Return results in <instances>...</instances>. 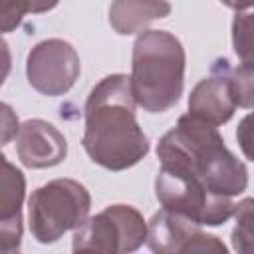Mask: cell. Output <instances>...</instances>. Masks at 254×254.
<instances>
[{"label": "cell", "instance_id": "cell-11", "mask_svg": "<svg viewBox=\"0 0 254 254\" xmlns=\"http://www.w3.org/2000/svg\"><path fill=\"white\" fill-rule=\"evenodd\" d=\"M169 14L171 4L167 0H113L109 6V24L117 34L131 36Z\"/></svg>", "mask_w": 254, "mask_h": 254}, {"label": "cell", "instance_id": "cell-10", "mask_svg": "<svg viewBox=\"0 0 254 254\" xmlns=\"http://www.w3.org/2000/svg\"><path fill=\"white\" fill-rule=\"evenodd\" d=\"M16 153L28 169H48L60 165L67 155L64 133L44 119H28L16 135Z\"/></svg>", "mask_w": 254, "mask_h": 254}, {"label": "cell", "instance_id": "cell-4", "mask_svg": "<svg viewBox=\"0 0 254 254\" xmlns=\"http://www.w3.org/2000/svg\"><path fill=\"white\" fill-rule=\"evenodd\" d=\"M89 190L73 179H54L38 187L28 200L30 232L42 244L60 240L75 230L89 214Z\"/></svg>", "mask_w": 254, "mask_h": 254}, {"label": "cell", "instance_id": "cell-15", "mask_svg": "<svg viewBox=\"0 0 254 254\" xmlns=\"http://www.w3.org/2000/svg\"><path fill=\"white\" fill-rule=\"evenodd\" d=\"M26 14H30L28 0H0V36L14 32Z\"/></svg>", "mask_w": 254, "mask_h": 254}, {"label": "cell", "instance_id": "cell-1", "mask_svg": "<svg viewBox=\"0 0 254 254\" xmlns=\"http://www.w3.org/2000/svg\"><path fill=\"white\" fill-rule=\"evenodd\" d=\"M135 107L125 73H111L89 91L81 143L95 165L107 171H125L149 153V139L139 127Z\"/></svg>", "mask_w": 254, "mask_h": 254}, {"label": "cell", "instance_id": "cell-20", "mask_svg": "<svg viewBox=\"0 0 254 254\" xmlns=\"http://www.w3.org/2000/svg\"><path fill=\"white\" fill-rule=\"evenodd\" d=\"M60 0H28V10L30 14H42V12H50L58 6Z\"/></svg>", "mask_w": 254, "mask_h": 254}, {"label": "cell", "instance_id": "cell-16", "mask_svg": "<svg viewBox=\"0 0 254 254\" xmlns=\"http://www.w3.org/2000/svg\"><path fill=\"white\" fill-rule=\"evenodd\" d=\"M232 77L238 91V107L250 109L252 107V77H254V65L252 62H242L238 67H232Z\"/></svg>", "mask_w": 254, "mask_h": 254}, {"label": "cell", "instance_id": "cell-2", "mask_svg": "<svg viewBox=\"0 0 254 254\" xmlns=\"http://www.w3.org/2000/svg\"><path fill=\"white\" fill-rule=\"evenodd\" d=\"M157 157L161 165L177 167L216 194L236 196L248 187L246 165L224 145L216 125L187 113L167 131L159 145Z\"/></svg>", "mask_w": 254, "mask_h": 254}, {"label": "cell", "instance_id": "cell-19", "mask_svg": "<svg viewBox=\"0 0 254 254\" xmlns=\"http://www.w3.org/2000/svg\"><path fill=\"white\" fill-rule=\"evenodd\" d=\"M10 67H12V54H10L8 42L0 36V87L6 81V77L10 73Z\"/></svg>", "mask_w": 254, "mask_h": 254}, {"label": "cell", "instance_id": "cell-9", "mask_svg": "<svg viewBox=\"0 0 254 254\" xmlns=\"http://www.w3.org/2000/svg\"><path fill=\"white\" fill-rule=\"evenodd\" d=\"M238 107V91L228 60H216L210 75L200 79L189 95V113L212 123H226Z\"/></svg>", "mask_w": 254, "mask_h": 254}, {"label": "cell", "instance_id": "cell-5", "mask_svg": "<svg viewBox=\"0 0 254 254\" xmlns=\"http://www.w3.org/2000/svg\"><path fill=\"white\" fill-rule=\"evenodd\" d=\"M155 194L163 208L177 212L200 226H220L234 214L232 196L216 194L192 175L161 165L155 179Z\"/></svg>", "mask_w": 254, "mask_h": 254}, {"label": "cell", "instance_id": "cell-7", "mask_svg": "<svg viewBox=\"0 0 254 254\" xmlns=\"http://www.w3.org/2000/svg\"><path fill=\"white\" fill-rule=\"evenodd\" d=\"M81 64L75 48L60 38L36 44L26 58V75L30 85L48 97L67 93L79 77Z\"/></svg>", "mask_w": 254, "mask_h": 254}, {"label": "cell", "instance_id": "cell-22", "mask_svg": "<svg viewBox=\"0 0 254 254\" xmlns=\"http://www.w3.org/2000/svg\"><path fill=\"white\" fill-rule=\"evenodd\" d=\"M220 2H222L224 6L236 10V12H246V10H250L252 4H254V0H220Z\"/></svg>", "mask_w": 254, "mask_h": 254}, {"label": "cell", "instance_id": "cell-17", "mask_svg": "<svg viewBox=\"0 0 254 254\" xmlns=\"http://www.w3.org/2000/svg\"><path fill=\"white\" fill-rule=\"evenodd\" d=\"M22 218L0 222V252H18L22 246Z\"/></svg>", "mask_w": 254, "mask_h": 254}, {"label": "cell", "instance_id": "cell-6", "mask_svg": "<svg viewBox=\"0 0 254 254\" xmlns=\"http://www.w3.org/2000/svg\"><path fill=\"white\" fill-rule=\"evenodd\" d=\"M147 240L143 214L129 204H111L85 218L73 234V252H135Z\"/></svg>", "mask_w": 254, "mask_h": 254}, {"label": "cell", "instance_id": "cell-14", "mask_svg": "<svg viewBox=\"0 0 254 254\" xmlns=\"http://www.w3.org/2000/svg\"><path fill=\"white\" fill-rule=\"evenodd\" d=\"M232 46L242 62H252V14L236 12L232 20Z\"/></svg>", "mask_w": 254, "mask_h": 254}, {"label": "cell", "instance_id": "cell-3", "mask_svg": "<svg viewBox=\"0 0 254 254\" xmlns=\"http://www.w3.org/2000/svg\"><path fill=\"white\" fill-rule=\"evenodd\" d=\"M185 48L167 30H143L133 44L131 93L149 113H165L175 107L185 87Z\"/></svg>", "mask_w": 254, "mask_h": 254}, {"label": "cell", "instance_id": "cell-12", "mask_svg": "<svg viewBox=\"0 0 254 254\" xmlns=\"http://www.w3.org/2000/svg\"><path fill=\"white\" fill-rule=\"evenodd\" d=\"M26 196V177L0 153V222L22 218V202Z\"/></svg>", "mask_w": 254, "mask_h": 254}, {"label": "cell", "instance_id": "cell-13", "mask_svg": "<svg viewBox=\"0 0 254 254\" xmlns=\"http://www.w3.org/2000/svg\"><path fill=\"white\" fill-rule=\"evenodd\" d=\"M252 198H244L234 206L236 226L232 230V246L242 254L252 252Z\"/></svg>", "mask_w": 254, "mask_h": 254}, {"label": "cell", "instance_id": "cell-18", "mask_svg": "<svg viewBox=\"0 0 254 254\" xmlns=\"http://www.w3.org/2000/svg\"><path fill=\"white\" fill-rule=\"evenodd\" d=\"M18 129H20V121L16 111L8 103L0 101V147L14 141L18 135Z\"/></svg>", "mask_w": 254, "mask_h": 254}, {"label": "cell", "instance_id": "cell-8", "mask_svg": "<svg viewBox=\"0 0 254 254\" xmlns=\"http://www.w3.org/2000/svg\"><path fill=\"white\" fill-rule=\"evenodd\" d=\"M149 248L159 254H189V252H212L226 254V246L214 236L206 234L200 224L161 208L147 224Z\"/></svg>", "mask_w": 254, "mask_h": 254}, {"label": "cell", "instance_id": "cell-21", "mask_svg": "<svg viewBox=\"0 0 254 254\" xmlns=\"http://www.w3.org/2000/svg\"><path fill=\"white\" fill-rule=\"evenodd\" d=\"M248 121H250V117H244L242 119V123H240V127H238V133H236V137H238V143L242 145V149H244V155L250 159L252 155H250V149H248V143H250V137H248Z\"/></svg>", "mask_w": 254, "mask_h": 254}]
</instances>
